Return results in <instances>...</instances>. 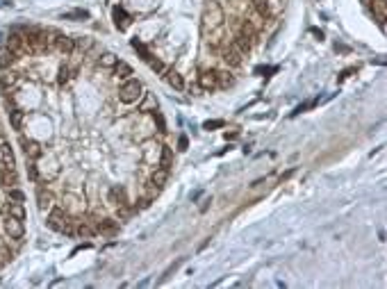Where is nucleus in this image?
I'll return each instance as SVG.
<instances>
[{
    "label": "nucleus",
    "mask_w": 387,
    "mask_h": 289,
    "mask_svg": "<svg viewBox=\"0 0 387 289\" xmlns=\"http://www.w3.org/2000/svg\"><path fill=\"white\" fill-rule=\"evenodd\" d=\"M46 225H48L50 230H55V232L66 234V237L75 234V228H73V219H71V214H68L64 207H53V209H48Z\"/></svg>",
    "instance_id": "1"
},
{
    "label": "nucleus",
    "mask_w": 387,
    "mask_h": 289,
    "mask_svg": "<svg viewBox=\"0 0 387 289\" xmlns=\"http://www.w3.org/2000/svg\"><path fill=\"white\" fill-rule=\"evenodd\" d=\"M223 21H226V16H223V9L212 0V3L205 7V12H203V32L208 34L210 30H217V28L223 25Z\"/></svg>",
    "instance_id": "2"
},
{
    "label": "nucleus",
    "mask_w": 387,
    "mask_h": 289,
    "mask_svg": "<svg viewBox=\"0 0 387 289\" xmlns=\"http://www.w3.org/2000/svg\"><path fill=\"white\" fill-rule=\"evenodd\" d=\"M141 91H144V87H141L139 80H135V77H130V80L123 82V87L119 89V98L121 102H137L141 98Z\"/></svg>",
    "instance_id": "3"
},
{
    "label": "nucleus",
    "mask_w": 387,
    "mask_h": 289,
    "mask_svg": "<svg viewBox=\"0 0 387 289\" xmlns=\"http://www.w3.org/2000/svg\"><path fill=\"white\" fill-rule=\"evenodd\" d=\"M91 221L96 225V232H100L102 237H116L119 234V221L107 217H91Z\"/></svg>",
    "instance_id": "4"
},
{
    "label": "nucleus",
    "mask_w": 387,
    "mask_h": 289,
    "mask_svg": "<svg viewBox=\"0 0 387 289\" xmlns=\"http://www.w3.org/2000/svg\"><path fill=\"white\" fill-rule=\"evenodd\" d=\"M221 57H223V62H226L228 66H233V68L244 64V52H239L235 43H228V41L221 43Z\"/></svg>",
    "instance_id": "5"
},
{
    "label": "nucleus",
    "mask_w": 387,
    "mask_h": 289,
    "mask_svg": "<svg viewBox=\"0 0 387 289\" xmlns=\"http://www.w3.org/2000/svg\"><path fill=\"white\" fill-rule=\"evenodd\" d=\"M21 146H23V153H25V157L30 160V162H37V160H41L43 157V146L39 144V141H34L30 139V137H23L21 135Z\"/></svg>",
    "instance_id": "6"
},
{
    "label": "nucleus",
    "mask_w": 387,
    "mask_h": 289,
    "mask_svg": "<svg viewBox=\"0 0 387 289\" xmlns=\"http://www.w3.org/2000/svg\"><path fill=\"white\" fill-rule=\"evenodd\" d=\"M3 230H5V234H7L9 239H23L25 237V225H23V221H18V219H14V217L5 219Z\"/></svg>",
    "instance_id": "7"
},
{
    "label": "nucleus",
    "mask_w": 387,
    "mask_h": 289,
    "mask_svg": "<svg viewBox=\"0 0 387 289\" xmlns=\"http://www.w3.org/2000/svg\"><path fill=\"white\" fill-rule=\"evenodd\" d=\"M198 85H200V89H205V91L219 89V85H217V68H200V71H198Z\"/></svg>",
    "instance_id": "8"
},
{
    "label": "nucleus",
    "mask_w": 387,
    "mask_h": 289,
    "mask_svg": "<svg viewBox=\"0 0 387 289\" xmlns=\"http://www.w3.org/2000/svg\"><path fill=\"white\" fill-rule=\"evenodd\" d=\"M233 43L237 46L239 52H244V55H246V52H251V48H253V43H255V39H253L251 34H246L244 30H239V28H237V32H235V37H233Z\"/></svg>",
    "instance_id": "9"
},
{
    "label": "nucleus",
    "mask_w": 387,
    "mask_h": 289,
    "mask_svg": "<svg viewBox=\"0 0 387 289\" xmlns=\"http://www.w3.org/2000/svg\"><path fill=\"white\" fill-rule=\"evenodd\" d=\"M0 185L5 189L16 187L18 185V171L16 166H0Z\"/></svg>",
    "instance_id": "10"
},
{
    "label": "nucleus",
    "mask_w": 387,
    "mask_h": 289,
    "mask_svg": "<svg viewBox=\"0 0 387 289\" xmlns=\"http://www.w3.org/2000/svg\"><path fill=\"white\" fill-rule=\"evenodd\" d=\"M75 234H78V237H82V239H89V237H94V234H98L94 221H91V219H87V217H80L75 221Z\"/></svg>",
    "instance_id": "11"
},
{
    "label": "nucleus",
    "mask_w": 387,
    "mask_h": 289,
    "mask_svg": "<svg viewBox=\"0 0 387 289\" xmlns=\"http://www.w3.org/2000/svg\"><path fill=\"white\" fill-rule=\"evenodd\" d=\"M37 205H39L41 212L53 209V205H55V196H53V192L48 187H39L37 189Z\"/></svg>",
    "instance_id": "12"
},
{
    "label": "nucleus",
    "mask_w": 387,
    "mask_h": 289,
    "mask_svg": "<svg viewBox=\"0 0 387 289\" xmlns=\"http://www.w3.org/2000/svg\"><path fill=\"white\" fill-rule=\"evenodd\" d=\"M18 85V75L12 71V68H7V71H0V91L3 94H7V91H14Z\"/></svg>",
    "instance_id": "13"
},
{
    "label": "nucleus",
    "mask_w": 387,
    "mask_h": 289,
    "mask_svg": "<svg viewBox=\"0 0 387 289\" xmlns=\"http://www.w3.org/2000/svg\"><path fill=\"white\" fill-rule=\"evenodd\" d=\"M0 166H16V157H14V150L9 141H0Z\"/></svg>",
    "instance_id": "14"
},
{
    "label": "nucleus",
    "mask_w": 387,
    "mask_h": 289,
    "mask_svg": "<svg viewBox=\"0 0 387 289\" xmlns=\"http://www.w3.org/2000/svg\"><path fill=\"white\" fill-rule=\"evenodd\" d=\"M110 203L114 205V207H119V205H128V194H125V189L121 187V185H114V187L110 189Z\"/></svg>",
    "instance_id": "15"
},
{
    "label": "nucleus",
    "mask_w": 387,
    "mask_h": 289,
    "mask_svg": "<svg viewBox=\"0 0 387 289\" xmlns=\"http://www.w3.org/2000/svg\"><path fill=\"white\" fill-rule=\"evenodd\" d=\"M371 7H374V16L378 21L380 30H385V16H387V0H371Z\"/></svg>",
    "instance_id": "16"
},
{
    "label": "nucleus",
    "mask_w": 387,
    "mask_h": 289,
    "mask_svg": "<svg viewBox=\"0 0 387 289\" xmlns=\"http://www.w3.org/2000/svg\"><path fill=\"white\" fill-rule=\"evenodd\" d=\"M114 25H116V30L119 32H125L130 28V16L125 14V9L123 7H114Z\"/></svg>",
    "instance_id": "17"
},
{
    "label": "nucleus",
    "mask_w": 387,
    "mask_h": 289,
    "mask_svg": "<svg viewBox=\"0 0 387 289\" xmlns=\"http://www.w3.org/2000/svg\"><path fill=\"white\" fill-rule=\"evenodd\" d=\"M5 214H7V217H14V219H18V221H23V219L28 217V212H25V205L23 203H9V205H5Z\"/></svg>",
    "instance_id": "18"
},
{
    "label": "nucleus",
    "mask_w": 387,
    "mask_h": 289,
    "mask_svg": "<svg viewBox=\"0 0 387 289\" xmlns=\"http://www.w3.org/2000/svg\"><path fill=\"white\" fill-rule=\"evenodd\" d=\"M9 123H12V128L16 132L23 130V123H25V114H23L18 107H14V110H9Z\"/></svg>",
    "instance_id": "19"
},
{
    "label": "nucleus",
    "mask_w": 387,
    "mask_h": 289,
    "mask_svg": "<svg viewBox=\"0 0 387 289\" xmlns=\"http://www.w3.org/2000/svg\"><path fill=\"white\" fill-rule=\"evenodd\" d=\"M55 50L64 52V55H71V52L75 50V48H73V39L66 37V34H60V37H57V41H55Z\"/></svg>",
    "instance_id": "20"
},
{
    "label": "nucleus",
    "mask_w": 387,
    "mask_h": 289,
    "mask_svg": "<svg viewBox=\"0 0 387 289\" xmlns=\"http://www.w3.org/2000/svg\"><path fill=\"white\" fill-rule=\"evenodd\" d=\"M217 85L219 89H230L235 85V75L230 71H217Z\"/></svg>",
    "instance_id": "21"
},
{
    "label": "nucleus",
    "mask_w": 387,
    "mask_h": 289,
    "mask_svg": "<svg viewBox=\"0 0 387 289\" xmlns=\"http://www.w3.org/2000/svg\"><path fill=\"white\" fill-rule=\"evenodd\" d=\"M160 166L164 171H171L173 169V150L169 146H162V157H160Z\"/></svg>",
    "instance_id": "22"
},
{
    "label": "nucleus",
    "mask_w": 387,
    "mask_h": 289,
    "mask_svg": "<svg viewBox=\"0 0 387 289\" xmlns=\"http://www.w3.org/2000/svg\"><path fill=\"white\" fill-rule=\"evenodd\" d=\"M166 82H169L173 89H178V91H183L185 89V80H183V75H180L178 71H166Z\"/></svg>",
    "instance_id": "23"
},
{
    "label": "nucleus",
    "mask_w": 387,
    "mask_h": 289,
    "mask_svg": "<svg viewBox=\"0 0 387 289\" xmlns=\"http://www.w3.org/2000/svg\"><path fill=\"white\" fill-rule=\"evenodd\" d=\"M16 60H18V52H14V50H5L3 55H0V71H7V68H12Z\"/></svg>",
    "instance_id": "24"
},
{
    "label": "nucleus",
    "mask_w": 387,
    "mask_h": 289,
    "mask_svg": "<svg viewBox=\"0 0 387 289\" xmlns=\"http://www.w3.org/2000/svg\"><path fill=\"white\" fill-rule=\"evenodd\" d=\"M251 5H253V9H255L262 18L271 16V5H269V0H251Z\"/></svg>",
    "instance_id": "25"
},
{
    "label": "nucleus",
    "mask_w": 387,
    "mask_h": 289,
    "mask_svg": "<svg viewBox=\"0 0 387 289\" xmlns=\"http://www.w3.org/2000/svg\"><path fill=\"white\" fill-rule=\"evenodd\" d=\"M116 62H119V57H116L114 52H102V55L98 57V66L100 68H114Z\"/></svg>",
    "instance_id": "26"
},
{
    "label": "nucleus",
    "mask_w": 387,
    "mask_h": 289,
    "mask_svg": "<svg viewBox=\"0 0 387 289\" xmlns=\"http://www.w3.org/2000/svg\"><path fill=\"white\" fill-rule=\"evenodd\" d=\"M166 180H169V171H164V169L153 171V175H150V182H153L158 189L164 187V185H166Z\"/></svg>",
    "instance_id": "27"
},
{
    "label": "nucleus",
    "mask_w": 387,
    "mask_h": 289,
    "mask_svg": "<svg viewBox=\"0 0 387 289\" xmlns=\"http://www.w3.org/2000/svg\"><path fill=\"white\" fill-rule=\"evenodd\" d=\"M91 46H94V39L91 37H75L73 39V48H78L80 52H87Z\"/></svg>",
    "instance_id": "28"
},
{
    "label": "nucleus",
    "mask_w": 387,
    "mask_h": 289,
    "mask_svg": "<svg viewBox=\"0 0 387 289\" xmlns=\"http://www.w3.org/2000/svg\"><path fill=\"white\" fill-rule=\"evenodd\" d=\"M114 75H116V77H121V80H125L128 75H132V66L119 60V62H116V66H114Z\"/></svg>",
    "instance_id": "29"
},
{
    "label": "nucleus",
    "mask_w": 387,
    "mask_h": 289,
    "mask_svg": "<svg viewBox=\"0 0 387 289\" xmlns=\"http://www.w3.org/2000/svg\"><path fill=\"white\" fill-rule=\"evenodd\" d=\"M132 48H135V50L139 52V55H141V60H144V62H150V60H153V55H150V50H148V48L144 46V43L139 41V39H132Z\"/></svg>",
    "instance_id": "30"
},
{
    "label": "nucleus",
    "mask_w": 387,
    "mask_h": 289,
    "mask_svg": "<svg viewBox=\"0 0 387 289\" xmlns=\"http://www.w3.org/2000/svg\"><path fill=\"white\" fill-rule=\"evenodd\" d=\"M137 209L130 207V205H119L116 207V219H121V221H128V219H132V214H135Z\"/></svg>",
    "instance_id": "31"
},
{
    "label": "nucleus",
    "mask_w": 387,
    "mask_h": 289,
    "mask_svg": "<svg viewBox=\"0 0 387 289\" xmlns=\"http://www.w3.org/2000/svg\"><path fill=\"white\" fill-rule=\"evenodd\" d=\"M62 203H64V209H66V212H68V214H71V209H73V207H78V205H80V203H82V200H80V198H78V196H75V194H66V196H64V198H62Z\"/></svg>",
    "instance_id": "32"
},
{
    "label": "nucleus",
    "mask_w": 387,
    "mask_h": 289,
    "mask_svg": "<svg viewBox=\"0 0 387 289\" xmlns=\"http://www.w3.org/2000/svg\"><path fill=\"white\" fill-rule=\"evenodd\" d=\"M7 198L14 200V203H25V194H23L18 187H9L7 189Z\"/></svg>",
    "instance_id": "33"
},
{
    "label": "nucleus",
    "mask_w": 387,
    "mask_h": 289,
    "mask_svg": "<svg viewBox=\"0 0 387 289\" xmlns=\"http://www.w3.org/2000/svg\"><path fill=\"white\" fill-rule=\"evenodd\" d=\"M150 200H153V198H150L148 194H146V196H141V198L135 203V209H146V207H150Z\"/></svg>",
    "instance_id": "34"
},
{
    "label": "nucleus",
    "mask_w": 387,
    "mask_h": 289,
    "mask_svg": "<svg viewBox=\"0 0 387 289\" xmlns=\"http://www.w3.org/2000/svg\"><path fill=\"white\" fill-rule=\"evenodd\" d=\"M153 121L158 123V130L160 132H166V123H164V119H162V114L158 110H153Z\"/></svg>",
    "instance_id": "35"
},
{
    "label": "nucleus",
    "mask_w": 387,
    "mask_h": 289,
    "mask_svg": "<svg viewBox=\"0 0 387 289\" xmlns=\"http://www.w3.org/2000/svg\"><path fill=\"white\" fill-rule=\"evenodd\" d=\"M205 130H214V128H223V121L221 119H214V121H205L203 123Z\"/></svg>",
    "instance_id": "36"
},
{
    "label": "nucleus",
    "mask_w": 387,
    "mask_h": 289,
    "mask_svg": "<svg viewBox=\"0 0 387 289\" xmlns=\"http://www.w3.org/2000/svg\"><path fill=\"white\" fill-rule=\"evenodd\" d=\"M28 178H30L32 182H39V171H37V166H34V162L28 166Z\"/></svg>",
    "instance_id": "37"
},
{
    "label": "nucleus",
    "mask_w": 387,
    "mask_h": 289,
    "mask_svg": "<svg viewBox=\"0 0 387 289\" xmlns=\"http://www.w3.org/2000/svg\"><path fill=\"white\" fill-rule=\"evenodd\" d=\"M89 14L85 9H78V12H71V14H64V18H87Z\"/></svg>",
    "instance_id": "38"
},
{
    "label": "nucleus",
    "mask_w": 387,
    "mask_h": 289,
    "mask_svg": "<svg viewBox=\"0 0 387 289\" xmlns=\"http://www.w3.org/2000/svg\"><path fill=\"white\" fill-rule=\"evenodd\" d=\"M355 73V68H344V71L340 73V77H337V82H344V80H349L351 75Z\"/></svg>",
    "instance_id": "39"
},
{
    "label": "nucleus",
    "mask_w": 387,
    "mask_h": 289,
    "mask_svg": "<svg viewBox=\"0 0 387 289\" xmlns=\"http://www.w3.org/2000/svg\"><path fill=\"white\" fill-rule=\"evenodd\" d=\"M187 146H189V139L185 135H180V139H178V148L180 150H187Z\"/></svg>",
    "instance_id": "40"
},
{
    "label": "nucleus",
    "mask_w": 387,
    "mask_h": 289,
    "mask_svg": "<svg viewBox=\"0 0 387 289\" xmlns=\"http://www.w3.org/2000/svg\"><path fill=\"white\" fill-rule=\"evenodd\" d=\"M312 34H315V37L319 39V41H321V39H323V32H321V30H312Z\"/></svg>",
    "instance_id": "41"
},
{
    "label": "nucleus",
    "mask_w": 387,
    "mask_h": 289,
    "mask_svg": "<svg viewBox=\"0 0 387 289\" xmlns=\"http://www.w3.org/2000/svg\"><path fill=\"white\" fill-rule=\"evenodd\" d=\"M5 139V128H3V121H0V141Z\"/></svg>",
    "instance_id": "42"
},
{
    "label": "nucleus",
    "mask_w": 387,
    "mask_h": 289,
    "mask_svg": "<svg viewBox=\"0 0 387 289\" xmlns=\"http://www.w3.org/2000/svg\"><path fill=\"white\" fill-rule=\"evenodd\" d=\"M362 3H367V5H369V3H371V0H362Z\"/></svg>",
    "instance_id": "43"
}]
</instances>
